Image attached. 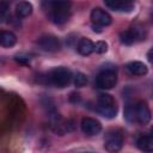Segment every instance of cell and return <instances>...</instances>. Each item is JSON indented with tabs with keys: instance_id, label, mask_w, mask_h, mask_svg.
<instances>
[{
	"instance_id": "cell-1",
	"label": "cell",
	"mask_w": 153,
	"mask_h": 153,
	"mask_svg": "<svg viewBox=\"0 0 153 153\" xmlns=\"http://www.w3.org/2000/svg\"><path fill=\"white\" fill-rule=\"evenodd\" d=\"M69 0H53L50 4V19L55 24H65L71 17Z\"/></svg>"
},
{
	"instance_id": "cell-2",
	"label": "cell",
	"mask_w": 153,
	"mask_h": 153,
	"mask_svg": "<svg viewBox=\"0 0 153 153\" xmlns=\"http://www.w3.org/2000/svg\"><path fill=\"white\" fill-rule=\"evenodd\" d=\"M97 111L106 117V118H114L116 117L117 114V105L115 103V99L108 94V93H102L98 97V102H97Z\"/></svg>"
},
{
	"instance_id": "cell-3",
	"label": "cell",
	"mask_w": 153,
	"mask_h": 153,
	"mask_svg": "<svg viewBox=\"0 0 153 153\" xmlns=\"http://www.w3.org/2000/svg\"><path fill=\"white\" fill-rule=\"evenodd\" d=\"M117 82V74L115 66L104 67L96 79V85L102 90H110Z\"/></svg>"
},
{
	"instance_id": "cell-4",
	"label": "cell",
	"mask_w": 153,
	"mask_h": 153,
	"mask_svg": "<svg viewBox=\"0 0 153 153\" xmlns=\"http://www.w3.org/2000/svg\"><path fill=\"white\" fill-rule=\"evenodd\" d=\"M48 78H49V81L53 85H55L56 87H66L71 82L73 75H72V72L68 68L56 67V68L50 71Z\"/></svg>"
},
{
	"instance_id": "cell-5",
	"label": "cell",
	"mask_w": 153,
	"mask_h": 153,
	"mask_svg": "<svg viewBox=\"0 0 153 153\" xmlns=\"http://www.w3.org/2000/svg\"><path fill=\"white\" fill-rule=\"evenodd\" d=\"M123 146V135L120 130H111L104 140V148L108 152H117Z\"/></svg>"
},
{
	"instance_id": "cell-6",
	"label": "cell",
	"mask_w": 153,
	"mask_h": 153,
	"mask_svg": "<svg viewBox=\"0 0 153 153\" xmlns=\"http://www.w3.org/2000/svg\"><path fill=\"white\" fill-rule=\"evenodd\" d=\"M38 47L44 50V51H49V53H54L57 51L61 48V43L60 39L54 36V35H44L42 37H39V39L37 41Z\"/></svg>"
},
{
	"instance_id": "cell-7",
	"label": "cell",
	"mask_w": 153,
	"mask_h": 153,
	"mask_svg": "<svg viewBox=\"0 0 153 153\" xmlns=\"http://www.w3.org/2000/svg\"><path fill=\"white\" fill-rule=\"evenodd\" d=\"M145 33L142 31V29L140 27H130L123 32H121L120 35V38H121V42L123 44H127V45H131L133 43H135L136 41H140V39H145Z\"/></svg>"
},
{
	"instance_id": "cell-8",
	"label": "cell",
	"mask_w": 153,
	"mask_h": 153,
	"mask_svg": "<svg viewBox=\"0 0 153 153\" xmlns=\"http://www.w3.org/2000/svg\"><path fill=\"white\" fill-rule=\"evenodd\" d=\"M81 130L86 134V135H97L100 133L102 130V124L96 118H91V117H85L81 121Z\"/></svg>"
},
{
	"instance_id": "cell-9",
	"label": "cell",
	"mask_w": 153,
	"mask_h": 153,
	"mask_svg": "<svg viewBox=\"0 0 153 153\" xmlns=\"http://www.w3.org/2000/svg\"><path fill=\"white\" fill-rule=\"evenodd\" d=\"M91 19H92V22L94 24H97L99 26H108L112 22L111 16L108 12H105L104 10L99 8V7H96V8L92 10V12H91Z\"/></svg>"
},
{
	"instance_id": "cell-10",
	"label": "cell",
	"mask_w": 153,
	"mask_h": 153,
	"mask_svg": "<svg viewBox=\"0 0 153 153\" xmlns=\"http://www.w3.org/2000/svg\"><path fill=\"white\" fill-rule=\"evenodd\" d=\"M135 111H136V122L140 124H147L151 118V110L148 108V105L143 102H139L137 104H135Z\"/></svg>"
},
{
	"instance_id": "cell-11",
	"label": "cell",
	"mask_w": 153,
	"mask_h": 153,
	"mask_svg": "<svg viewBox=\"0 0 153 153\" xmlns=\"http://www.w3.org/2000/svg\"><path fill=\"white\" fill-rule=\"evenodd\" d=\"M106 7L114 11H122V12H130L134 7L130 0H104Z\"/></svg>"
},
{
	"instance_id": "cell-12",
	"label": "cell",
	"mask_w": 153,
	"mask_h": 153,
	"mask_svg": "<svg viewBox=\"0 0 153 153\" xmlns=\"http://www.w3.org/2000/svg\"><path fill=\"white\" fill-rule=\"evenodd\" d=\"M127 69H128V72L130 74L137 75V76L145 75L148 72L147 66L143 62H141V61H131V62L127 63Z\"/></svg>"
},
{
	"instance_id": "cell-13",
	"label": "cell",
	"mask_w": 153,
	"mask_h": 153,
	"mask_svg": "<svg viewBox=\"0 0 153 153\" xmlns=\"http://www.w3.org/2000/svg\"><path fill=\"white\" fill-rule=\"evenodd\" d=\"M32 10H33V7H32L31 2L22 0L16 6V14L18 18H26L32 13Z\"/></svg>"
},
{
	"instance_id": "cell-14",
	"label": "cell",
	"mask_w": 153,
	"mask_h": 153,
	"mask_svg": "<svg viewBox=\"0 0 153 153\" xmlns=\"http://www.w3.org/2000/svg\"><path fill=\"white\" fill-rule=\"evenodd\" d=\"M136 146L143 152H153V131L149 135H143L137 139Z\"/></svg>"
},
{
	"instance_id": "cell-15",
	"label": "cell",
	"mask_w": 153,
	"mask_h": 153,
	"mask_svg": "<svg viewBox=\"0 0 153 153\" xmlns=\"http://www.w3.org/2000/svg\"><path fill=\"white\" fill-rule=\"evenodd\" d=\"M78 51L80 55L82 56H87L90 54H92L94 51V43L90 39V38H81L79 41V44H78Z\"/></svg>"
},
{
	"instance_id": "cell-16",
	"label": "cell",
	"mask_w": 153,
	"mask_h": 153,
	"mask_svg": "<svg viewBox=\"0 0 153 153\" xmlns=\"http://www.w3.org/2000/svg\"><path fill=\"white\" fill-rule=\"evenodd\" d=\"M1 45L5 48H11L17 43V36L11 31H2L0 35Z\"/></svg>"
},
{
	"instance_id": "cell-17",
	"label": "cell",
	"mask_w": 153,
	"mask_h": 153,
	"mask_svg": "<svg viewBox=\"0 0 153 153\" xmlns=\"http://www.w3.org/2000/svg\"><path fill=\"white\" fill-rule=\"evenodd\" d=\"M124 118L129 123H135L136 122V111H135V105L128 104L124 108Z\"/></svg>"
},
{
	"instance_id": "cell-18",
	"label": "cell",
	"mask_w": 153,
	"mask_h": 153,
	"mask_svg": "<svg viewBox=\"0 0 153 153\" xmlns=\"http://www.w3.org/2000/svg\"><path fill=\"white\" fill-rule=\"evenodd\" d=\"M73 81H74V85H75L76 87H82V86H85V85L87 84V78H86V75H85L84 73L78 72V73L73 76Z\"/></svg>"
},
{
	"instance_id": "cell-19",
	"label": "cell",
	"mask_w": 153,
	"mask_h": 153,
	"mask_svg": "<svg viewBox=\"0 0 153 153\" xmlns=\"http://www.w3.org/2000/svg\"><path fill=\"white\" fill-rule=\"evenodd\" d=\"M94 51L98 54H104L108 51V43L104 41H98L94 43Z\"/></svg>"
},
{
	"instance_id": "cell-20",
	"label": "cell",
	"mask_w": 153,
	"mask_h": 153,
	"mask_svg": "<svg viewBox=\"0 0 153 153\" xmlns=\"http://www.w3.org/2000/svg\"><path fill=\"white\" fill-rule=\"evenodd\" d=\"M7 11H8V4H7L5 0H2V1L0 2V13H1V20H4V19H5V17H6V14H7Z\"/></svg>"
},
{
	"instance_id": "cell-21",
	"label": "cell",
	"mask_w": 153,
	"mask_h": 153,
	"mask_svg": "<svg viewBox=\"0 0 153 153\" xmlns=\"http://www.w3.org/2000/svg\"><path fill=\"white\" fill-rule=\"evenodd\" d=\"M16 61H17L18 63H22V65H25V66H27V65L30 63V59L23 57V56H17V57H16Z\"/></svg>"
},
{
	"instance_id": "cell-22",
	"label": "cell",
	"mask_w": 153,
	"mask_h": 153,
	"mask_svg": "<svg viewBox=\"0 0 153 153\" xmlns=\"http://www.w3.org/2000/svg\"><path fill=\"white\" fill-rule=\"evenodd\" d=\"M147 57H148V60H149V61L153 63V48H152V49L148 51V54H147Z\"/></svg>"
},
{
	"instance_id": "cell-23",
	"label": "cell",
	"mask_w": 153,
	"mask_h": 153,
	"mask_svg": "<svg viewBox=\"0 0 153 153\" xmlns=\"http://www.w3.org/2000/svg\"><path fill=\"white\" fill-rule=\"evenodd\" d=\"M92 29H93V31H97V32H102V30H100V26L99 25H97V24H92Z\"/></svg>"
}]
</instances>
